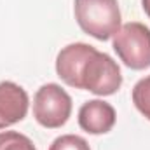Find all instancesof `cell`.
I'll return each mask as SVG.
<instances>
[{
	"label": "cell",
	"mask_w": 150,
	"mask_h": 150,
	"mask_svg": "<svg viewBox=\"0 0 150 150\" xmlns=\"http://www.w3.org/2000/svg\"><path fill=\"white\" fill-rule=\"evenodd\" d=\"M142 7H143L145 14L150 18V0H142Z\"/></svg>",
	"instance_id": "obj_10"
},
{
	"label": "cell",
	"mask_w": 150,
	"mask_h": 150,
	"mask_svg": "<svg viewBox=\"0 0 150 150\" xmlns=\"http://www.w3.org/2000/svg\"><path fill=\"white\" fill-rule=\"evenodd\" d=\"M115 108L103 100L86 101L79 110V126L91 134H105L115 124Z\"/></svg>",
	"instance_id": "obj_6"
},
{
	"label": "cell",
	"mask_w": 150,
	"mask_h": 150,
	"mask_svg": "<svg viewBox=\"0 0 150 150\" xmlns=\"http://www.w3.org/2000/svg\"><path fill=\"white\" fill-rule=\"evenodd\" d=\"M133 103L138 112L150 120V75L138 80L133 87Z\"/></svg>",
	"instance_id": "obj_7"
},
{
	"label": "cell",
	"mask_w": 150,
	"mask_h": 150,
	"mask_svg": "<svg viewBox=\"0 0 150 150\" xmlns=\"http://www.w3.org/2000/svg\"><path fill=\"white\" fill-rule=\"evenodd\" d=\"M0 150H37L33 142L18 133V131H4L0 133Z\"/></svg>",
	"instance_id": "obj_8"
},
{
	"label": "cell",
	"mask_w": 150,
	"mask_h": 150,
	"mask_svg": "<svg viewBox=\"0 0 150 150\" xmlns=\"http://www.w3.org/2000/svg\"><path fill=\"white\" fill-rule=\"evenodd\" d=\"M28 93L16 82H0V129L23 120L28 112Z\"/></svg>",
	"instance_id": "obj_5"
},
{
	"label": "cell",
	"mask_w": 150,
	"mask_h": 150,
	"mask_svg": "<svg viewBox=\"0 0 150 150\" xmlns=\"http://www.w3.org/2000/svg\"><path fill=\"white\" fill-rule=\"evenodd\" d=\"M49 150H91L89 149V143L82 138V136H77V134H63L59 138H56Z\"/></svg>",
	"instance_id": "obj_9"
},
{
	"label": "cell",
	"mask_w": 150,
	"mask_h": 150,
	"mask_svg": "<svg viewBox=\"0 0 150 150\" xmlns=\"http://www.w3.org/2000/svg\"><path fill=\"white\" fill-rule=\"evenodd\" d=\"M113 51L131 70L150 67V28L143 23L131 21L113 35Z\"/></svg>",
	"instance_id": "obj_3"
},
{
	"label": "cell",
	"mask_w": 150,
	"mask_h": 150,
	"mask_svg": "<svg viewBox=\"0 0 150 150\" xmlns=\"http://www.w3.org/2000/svg\"><path fill=\"white\" fill-rule=\"evenodd\" d=\"M74 12L79 26L98 40L112 38L120 28L117 0H75Z\"/></svg>",
	"instance_id": "obj_2"
},
{
	"label": "cell",
	"mask_w": 150,
	"mask_h": 150,
	"mask_svg": "<svg viewBox=\"0 0 150 150\" xmlns=\"http://www.w3.org/2000/svg\"><path fill=\"white\" fill-rule=\"evenodd\" d=\"M58 77L75 89H86L98 96H110L122 86L119 65L89 44L75 42L63 47L56 58Z\"/></svg>",
	"instance_id": "obj_1"
},
{
	"label": "cell",
	"mask_w": 150,
	"mask_h": 150,
	"mask_svg": "<svg viewBox=\"0 0 150 150\" xmlns=\"http://www.w3.org/2000/svg\"><path fill=\"white\" fill-rule=\"evenodd\" d=\"M72 113V98L58 84H44L33 98V117L44 127L56 129L67 124Z\"/></svg>",
	"instance_id": "obj_4"
}]
</instances>
